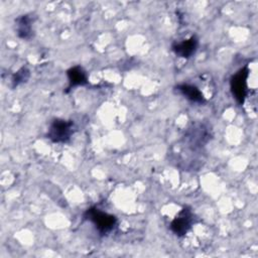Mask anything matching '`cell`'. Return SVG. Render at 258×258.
<instances>
[{"label":"cell","mask_w":258,"mask_h":258,"mask_svg":"<svg viewBox=\"0 0 258 258\" xmlns=\"http://www.w3.org/2000/svg\"><path fill=\"white\" fill-rule=\"evenodd\" d=\"M29 71L27 68H21L19 71H17L13 77H12V87H17L20 84L25 83L29 78Z\"/></svg>","instance_id":"obj_10"},{"label":"cell","mask_w":258,"mask_h":258,"mask_svg":"<svg viewBox=\"0 0 258 258\" xmlns=\"http://www.w3.org/2000/svg\"><path fill=\"white\" fill-rule=\"evenodd\" d=\"M198 44H199L198 38L195 35H192L183 41L174 42L171 46V49L177 56L188 58L196 52L198 48Z\"/></svg>","instance_id":"obj_5"},{"label":"cell","mask_w":258,"mask_h":258,"mask_svg":"<svg viewBox=\"0 0 258 258\" xmlns=\"http://www.w3.org/2000/svg\"><path fill=\"white\" fill-rule=\"evenodd\" d=\"M84 218L91 221L101 234L111 232L117 224V219L115 216L102 212L96 207L88 209L84 214Z\"/></svg>","instance_id":"obj_1"},{"label":"cell","mask_w":258,"mask_h":258,"mask_svg":"<svg viewBox=\"0 0 258 258\" xmlns=\"http://www.w3.org/2000/svg\"><path fill=\"white\" fill-rule=\"evenodd\" d=\"M74 133V122L63 119H55L48 127L46 137L54 143H64L71 139Z\"/></svg>","instance_id":"obj_2"},{"label":"cell","mask_w":258,"mask_h":258,"mask_svg":"<svg viewBox=\"0 0 258 258\" xmlns=\"http://www.w3.org/2000/svg\"><path fill=\"white\" fill-rule=\"evenodd\" d=\"M209 133L207 129H205L203 126L200 127H194L189 129V131L186 134L185 139L189 143L190 146L194 148L203 146L208 140H209Z\"/></svg>","instance_id":"obj_7"},{"label":"cell","mask_w":258,"mask_h":258,"mask_svg":"<svg viewBox=\"0 0 258 258\" xmlns=\"http://www.w3.org/2000/svg\"><path fill=\"white\" fill-rule=\"evenodd\" d=\"M194 223V215L189 208H183L170 224V230L178 237L187 233Z\"/></svg>","instance_id":"obj_4"},{"label":"cell","mask_w":258,"mask_h":258,"mask_svg":"<svg viewBox=\"0 0 258 258\" xmlns=\"http://www.w3.org/2000/svg\"><path fill=\"white\" fill-rule=\"evenodd\" d=\"M249 76V70L247 67L240 69L230 81V87L234 98L238 103L243 104L247 96V79Z\"/></svg>","instance_id":"obj_3"},{"label":"cell","mask_w":258,"mask_h":258,"mask_svg":"<svg viewBox=\"0 0 258 258\" xmlns=\"http://www.w3.org/2000/svg\"><path fill=\"white\" fill-rule=\"evenodd\" d=\"M176 91L181 94L184 98H186L187 100L195 102V103H199V104H203L206 102L205 97L203 96L202 92L195 86L192 85H188V84H181L176 86Z\"/></svg>","instance_id":"obj_8"},{"label":"cell","mask_w":258,"mask_h":258,"mask_svg":"<svg viewBox=\"0 0 258 258\" xmlns=\"http://www.w3.org/2000/svg\"><path fill=\"white\" fill-rule=\"evenodd\" d=\"M33 19L30 15L25 14L19 16L15 20V28H16V33L18 37L21 39H30L33 36V27H32Z\"/></svg>","instance_id":"obj_6"},{"label":"cell","mask_w":258,"mask_h":258,"mask_svg":"<svg viewBox=\"0 0 258 258\" xmlns=\"http://www.w3.org/2000/svg\"><path fill=\"white\" fill-rule=\"evenodd\" d=\"M68 79H69V88H74L77 86H84L88 84V77L86 72L83 70V68L76 66L71 68L68 73Z\"/></svg>","instance_id":"obj_9"}]
</instances>
